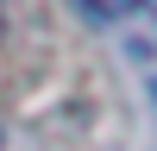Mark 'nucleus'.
Wrapping results in <instances>:
<instances>
[{"instance_id":"obj_2","label":"nucleus","mask_w":157,"mask_h":151,"mask_svg":"<svg viewBox=\"0 0 157 151\" xmlns=\"http://www.w3.org/2000/svg\"><path fill=\"white\" fill-rule=\"evenodd\" d=\"M151 101H157V82H151Z\"/></svg>"},{"instance_id":"obj_1","label":"nucleus","mask_w":157,"mask_h":151,"mask_svg":"<svg viewBox=\"0 0 157 151\" xmlns=\"http://www.w3.org/2000/svg\"><path fill=\"white\" fill-rule=\"evenodd\" d=\"M69 6L82 13L88 25H101V32H113V25L132 19V25H145V32L157 38V6H151V0H69Z\"/></svg>"}]
</instances>
